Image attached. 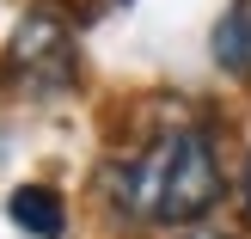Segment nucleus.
<instances>
[{"mask_svg": "<svg viewBox=\"0 0 251 239\" xmlns=\"http://www.w3.org/2000/svg\"><path fill=\"white\" fill-rule=\"evenodd\" d=\"M215 61L227 74H251V0H233L215 25Z\"/></svg>", "mask_w": 251, "mask_h": 239, "instance_id": "4", "label": "nucleus"}, {"mask_svg": "<svg viewBox=\"0 0 251 239\" xmlns=\"http://www.w3.org/2000/svg\"><path fill=\"white\" fill-rule=\"evenodd\" d=\"M6 80L19 86V92H37V98H49V92H68L74 86V31H68V19L61 12H25L19 25H12V37H6Z\"/></svg>", "mask_w": 251, "mask_h": 239, "instance_id": "2", "label": "nucleus"}, {"mask_svg": "<svg viewBox=\"0 0 251 239\" xmlns=\"http://www.w3.org/2000/svg\"><path fill=\"white\" fill-rule=\"evenodd\" d=\"M6 215L31 239H61V227H68V209H61V196L49 190V184H19V190L6 196Z\"/></svg>", "mask_w": 251, "mask_h": 239, "instance_id": "3", "label": "nucleus"}, {"mask_svg": "<svg viewBox=\"0 0 251 239\" xmlns=\"http://www.w3.org/2000/svg\"><path fill=\"white\" fill-rule=\"evenodd\" d=\"M196 239H215V233H196Z\"/></svg>", "mask_w": 251, "mask_h": 239, "instance_id": "6", "label": "nucleus"}, {"mask_svg": "<svg viewBox=\"0 0 251 239\" xmlns=\"http://www.w3.org/2000/svg\"><path fill=\"white\" fill-rule=\"evenodd\" d=\"M117 196L135 209L141 221L159 227H184L202 221L221 203V154L202 129H166L123 166Z\"/></svg>", "mask_w": 251, "mask_h": 239, "instance_id": "1", "label": "nucleus"}, {"mask_svg": "<svg viewBox=\"0 0 251 239\" xmlns=\"http://www.w3.org/2000/svg\"><path fill=\"white\" fill-rule=\"evenodd\" d=\"M245 215H251V159H245Z\"/></svg>", "mask_w": 251, "mask_h": 239, "instance_id": "5", "label": "nucleus"}]
</instances>
